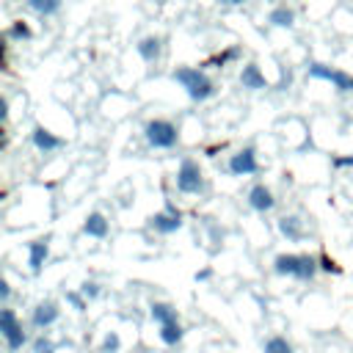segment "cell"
Returning <instances> with one entry per match:
<instances>
[{
  "label": "cell",
  "instance_id": "44dd1931",
  "mask_svg": "<svg viewBox=\"0 0 353 353\" xmlns=\"http://www.w3.org/2000/svg\"><path fill=\"white\" fill-rule=\"evenodd\" d=\"M265 353H292V345L284 336H270L265 342Z\"/></svg>",
  "mask_w": 353,
  "mask_h": 353
},
{
  "label": "cell",
  "instance_id": "4fadbf2b",
  "mask_svg": "<svg viewBox=\"0 0 353 353\" xmlns=\"http://www.w3.org/2000/svg\"><path fill=\"white\" fill-rule=\"evenodd\" d=\"M30 138H33V146H36L39 152H44V154L63 146V141H61L55 132H50L47 127H33V135H30Z\"/></svg>",
  "mask_w": 353,
  "mask_h": 353
},
{
  "label": "cell",
  "instance_id": "9a60e30c",
  "mask_svg": "<svg viewBox=\"0 0 353 353\" xmlns=\"http://www.w3.org/2000/svg\"><path fill=\"white\" fill-rule=\"evenodd\" d=\"M160 52H163V41H160L157 36H143V39L138 41V55H141L146 63H154V61L160 58Z\"/></svg>",
  "mask_w": 353,
  "mask_h": 353
},
{
  "label": "cell",
  "instance_id": "603a6c76",
  "mask_svg": "<svg viewBox=\"0 0 353 353\" xmlns=\"http://www.w3.org/2000/svg\"><path fill=\"white\" fill-rule=\"evenodd\" d=\"M8 36H11V39H30L33 33H30V28H28L22 19H17V22L8 28Z\"/></svg>",
  "mask_w": 353,
  "mask_h": 353
},
{
  "label": "cell",
  "instance_id": "7402d4cb",
  "mask_svg": "<svg viewBox=\"0 0 353 353\" xmlns=\"http://www.w3.org/2000/svg\"><path fill=\"white\" fill-rule=\"evenodd\" d=\"M119 347H121V339H119V334H116V331H108V334H105V339H102V347H99V353H119Z\"/></svg>",
  "mask_w": 353,
  "mask_h": 353
},
{
  "label": "cell",
  "instance_id": "7c38bea8",
  "mask_svg": "<svg viewBox=\"0 0 353 353\" xmlns=\"http://www.w3.org/2000/svg\"><path fill=\"white\" fill-rule=\"evenodd\" d=\"M240 85L248 88V91H262V88H268V80H265V74L256 63H245L243 72H240Z\"/></svg>",
  "mask_w": 353,
  "mask_h": 353
},
{
  "label": "cell",
  "instance_id": "ba28073f",
  "mask_svg": "<svg viewBox=\"0 0 353 353\" xmlns=\"http://www.w3.org/2000/svg\"><path fill=\"white\" fill-rule=\"evenodd\" d=\"M149 223H152L154 232H160V234H171V232H176V229L182 226V212H179L174 204H168L163 212H154V215L149 218Z\"/></svg>",
  "mask_w": 353,
  "mask_h": 353
},
{
  "label": "cell",
  "instance_id": "52a82bcc",
  "mask_svg": "<svg viewBox=\"0 0 353 353\" xmlns=\"http://www.w3.org/2000/svg\"><path fill=\"white\" fill-rule=\"evenodd\" d=\"M229 171H232L234 176H248V174H256V171H259L256 152H254L251 146H245V149L234 152V154L229 157Z\"/></svg>",
  "mask_w": 353,
  "mask_h": 353
},
{
  "label": "cell",
  "instance_id": "83f0119b",
  "mask_svg": "<svg viewBox=\"0 0 353 353\" xmlns=\"http://www.w3.org/2000/svg\"><path fill=\"white\" fill-rule=\"evenodd\" d=\"M234 55H237V47H232V50H226L223 55H215V58H212L210 63H215V66H223V63H226L229 58H234Z\"/></svg>",
  "mask_w": 353,
  "mask_h": 353
},
{
  "label": "cell",
  "instance_id": "3957f363",
  "mask_svg": "<svg viewBox=\"0 0 353 353\" xmlns=\"http://www.w3.org/2000/svg\"><path fill=\"white\" fill-rule=\"evenodd\" d=\"M143 135H146V143L154 146V149H171L179 141V130L168 119H152V121H146Z\"/></svg>",
  "mask_w": 353,
  "mask_h": 353
},
{
  "label": "cell",
  "instance_id": "8992f818",
  "mask_svg": "<svg viewBox=\"0 0 353 353\" xmlns=\"http://www.w3.org/2000/svg\"><path fill=\"white\" fill-rule=\"evenodd\" d=\"M309 77L325 80V83H331L336 91H353V77L345 74L342 69H331V66H325V63H312V66H309Z\"/></svg>",
  "mask_w": 353,
  "mask_h": 353
},
{
  "label": "cell",
  "instance_id": "9c48e42d",
  "mask_svg": "<svg viewBox=\"0 0 353 353\" xmlns=\"http://www.w3.org/2000/svg\"><path fill=\"white\" fill-rule=\"evenodd\" d=\"M47 256H50V237H39V240L28 243V265H30V273H41Z\"/></svg>",
  "mask_w": 353,
  "mask_h": 353
},
{
  "label": "cell",
  "instance_id": "d6986e66",
  "mask_svg": "<svg viewBox=\"0 0 353 353\" xmlns=\"http://www.w3.org/2000/svg\"><path fill=\"white\" fill-rule=\"evenodd\" d=\"M182 325H179V320L176 323H165V325H160V339L165 342V345H176L179 339H182Z\"/></svg>",
  "mask_w": 353,
  "mask_h": 353
},
{
  "label": "cell",
  "instance_id": "4dcf8cb0",
  "mask_svg": "<svg viewBox=\"0 0 353 353\" xmlns=\"http://www.w3.org/2000/svg\"><path fill=\"white\" fill-rule=\"evenodd\" d=\"M218 3H223V6H240L243 0H218Z\"/></svg>",
  "mask_w": 353,
  "mask_h": 353
},
{
  "label": "cell",
  "instance_id": "8fae6325",
  "mask_svg": "<svg viewBox=\"0 0 353 353\" xmlns=\"http://www.w3.org/2000/svg\"><path fill=\"white\" fill-rule=\"evenodd\" d=\"M248 207L251 210H256V212H270L273 207H276V199H273V193H270V188L268 185H254L251 190H248Z\"/></svg>",
  "mask_w": 353,
  "mask_h": 353
},
{
  "label": "cell",
  "instance_id": "ac0fdd59",
  "mask_svg": "<svg viewBox=\"0 0 353 353\" xmlns=\"http://www.w3.org/2000/svg\"><path fill=\"white\" fill-rule=\"evenodd\" d=\"M268 22H270L273 28H292V25H295V11L287 8V6H276V8L270 11Z\"/></svg>",
  "mask_w": 353,
  "mask_h": 353
},
{
  "label": "cell",
  "instance_id": "e0dca14e",
  "mask_svg": "<svg viewBox=\"0 0 353 353\" xmlns=\"http://www.w3.org/2000/svg\"><path fill=\"white\" fill-rule=\"evenodd\" d=\"M152 320H154L157 325H165V323H176L179 314H176V309H174L171 303L154 301V303H152Z\"/></svg>",
  "mask_w": 353,
  "mask_h": 353
},
{
  "label": "cell",
  "instance_id": "484cf974",
  "mask_svg": "<svg viewBox=\"0 0 353 353\" xmlns=\"http://www.w3.org/2000/svg\"><path fill=\"white\" fill-rule=\"evenodd\" d=\"M83 298H85L83 292H66V301L74 306V312H83V309H85V301H83Z\"/></svg>",
  "mask_w": 353,
  "mask_h": 353
},
{
  "label": "cell",
  "instance_id": "f1b7e54d",
  "mask_svg": "<svg viewBox=\"0 0 353 353\" xmlns=\"http://www.w3.org/2000/svg\"><path fill=\"white\" fill-rule=\"evenodd\" d=\"M334 165H336V168H345V165H353V154H347V157H334Z\"/></svg>",
  "mask_w": 353,
  "mask_h": 353
},
{
  "label": "cell",
  "instance_id": "f546056e",
  "mask_svg": "<svg viewBox=\"0 0 353 353\" xmlns=\"http://www.w3.org/2000/svg\"><path fill=\"white\" fill-rule=\"evenodd\" d=\"M0 298H3V303L11 298V287H8V281H3V284H0Z\"/></svg>",
  "mask_w": 353,
  "mask_h": 353
},
{
  "label": "cell",
  "instance_id": "7a4b0ae2",
  "mask_svg": "<svg viewBox=\"0 0 353 353\" xmlns=\"http://www.w3.org/2000/svg\"><path fill=\"white\" fill-rule=\"evenodd\" d=\"M174 80H176V83L188 91V97L196 99V102H204V99H210V97L215 94V83H212L201 69L179 66V69L174 72Z\"/></svg>",
  "mask_w": 353,
  "mask_h": 353
},
{
  "label": "cell",
  "instance_id": "5b68a950",
  "mask_svg": "<svg viewBox=\"0 0 353 353\" xmlns=\"http://www.w3.org/2000/svg\"><path fill=\"white\" fill-rule=\"evenodd\" d=\"M0 334H3V339H6V345H8V350H11V353H14V350H19V347L25 345L22 323L17 320L14 309H8V306H3V312H0Z\"/></svg>",
  "mask_w": 353,
  "mask_h": 353
},
{
  "label": "cell",
  "instance_id": "2e32d148",
  "mask_svg": "<svg viewBox=\"0 0 353 353\" xmlns=\"http://www.w3.org/2000/svg\"><path fill=\"white\" fill-rule=\"evenodd\" d=\"M83 232L88 237H108V218L102 212H88V218L83 223Z\"/></svg>",
  "mask_w": 353,
  "mask_h": 353
},
{
  "label": "cell",
  "instance_id": "4316f807",
  "mask_svg": "<svg viewBox=\"0 0 353 353\" xmlns=\"http://www.w3.org/2000/svg\"><path fill=\"white\" fill-rule=\"evenodd\" d=\"M320 268H323V270H328V273H339V265H336L328 254H323V256H320Z\"/></svg>",
  "mask_w": 353,
  "mask_h": 353
},
{
  "label": "cell",
  "instance_id": "d4e9b609",
  "mask_svg": "<svg viewBox=\"0 0 353 353\" xmlns=\"http://www.w3.org/2000/svg\"><path fill=\"white\" fill-rule=\"evenodd\" d=\"M80 292L85 295V301H94V298L99 295V284H97V281H83V284H80Z\"/></svg>",
  "mask_w": 353,
  "mask_h": 353
},
{
  "label": "cell",
  "instance_id": "cb8c5ba5",
  "mask_svg": "<svg viewBox=\"0 0 353 353\" xmlns=\"http://www.w3.org/2000/svg\"><path fill=\"white\" fill-rule=\"evenodd\" d=\"M33 353H55V342L50 336H39L33 342Z\"/></svg>",
  "mask_w": 353,
  "mask_h": 353
},
{
  "label": "cell",
  "instance_id": "6da1fadb",
  "mask_svg": "<svg viewBox=\"0 0 353 353\" xmlns=\"http://www.w3.org/2000/svg\"><path fill=\"white\" fill-rule=\"evenodd\" d=\"M317 268H320L317 259L309 256V254H279L273 259V270L279 276H292V279H301V281H312Z\"/></svg>",
  "mask_w": 353,
  "mask_h": 353
},
{
  "label": "cell",
  "instance_id": "277c9868",
  "mask_svg": "<svg viewBox=\"0 0 353 353\" xmlns=\"http://www.w3.org/2000/svg\"><path fill=\"white\" fill-rule=\"evenodd\" d=\"M176 190L179 193H201L204 190V176H201V168L196 160L185 157L179 163V171H176Z\"/></svg>",
  "mask_w": 353,
  "mask_h": 353
},
{
  "label": "cell",
  "instance_id": "ffe728a7",
  "mask_svg": "<svg viewBox=\"0 0 353 353\" xmlns=\"http://www.w3.org/2000/svg\"><path fill=\"white\" fill-rule=\"evenodd\" d=\"M61 3L63 0H28V8L41 14V17H50V14H55L61 8Z\"/></svg>",
  "mask_w": 353,
  "mask_h": 353
},
{
  "label": "cell",
  "instance_id": "5bb4252c",
  "mask_svg": "<svg viewBox=\"0 0 353 353\" xmlns=\"http://www.w3.org/2000/svg\"><path fill=\"white\" fill-rule=\"evenodd\" d=\"M279 232H281L287 240L298 243V240H303V221H301L298 215H281V218H279Z\"/></svg>",
  "mask_w": 353,
  "mask_h": 353
},
{
  "label": "cell",
  "instance_id": "30bf717a",
  "mask_svg": "<svg viewBox=\"0 0 353 353\" xmlns=\"http://www.w3.org/2000/svg\"><path fill=\"white\" fill-rule=\"evenodd\" d=\"M58 314H61V312H58V303H55V301H41V303H36V306H33L30 323H33L36 328H41V331H44V328H50V325L58 320Z\"/></svg>",
  "mask_w": 353,
  "mask_h": 353
}]
</instances>
